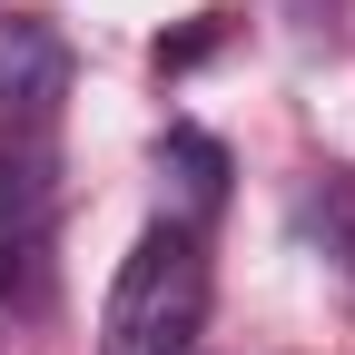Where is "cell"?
I'll return each instance as SVG.
<instances>
[{
  "label": "cell",
  "mask_w": 355,
  "mask_h": 355,
  "mask_svg": "<svg viewBox=\"0 0 355 355\" xmlns=\"http://www.w3.org/2000/svg\"><path fill=\"white\" fill-rule=\"evenodd\" d=\"M50 207H60L50 158H40V148H10V158H0V277H10V257H40Z\"/></svg>",
  "instance_id": "cell-3"
},
{
  "label": "cell",
  "mask_w": 355,
  "mask_h": 355,
  "mask_svg": "<svg viewBox=\"0 0 355 355\" xmlns=\"http://www.w3.org/2000/svg\"><path fill=\"white\" fill-rule=\"evenodd\" d=\"M158 168H178L188 207H217V198H227V148H217L207 128H168V139H158Z\"/></svg>",
  "instance_id": "cell-4"
},
{
  "label": "cell",
  "mask_w": 355,
  "mask_h": 355,
  "mask_svg": "<svg viewBox=\"0 0 355 355\" xmlns=\"http://www.w3.org/2000/svg\"><path fill=\"white\" fill-rule=\"evenodd\" d=\"M60 99H69V40L40 10H10L0 20V128H40Z\"/></svg>",
  "instance_id": "cell-2"
},
{
  "label": "cell",
  "mask_w": 355,
  "mask_h": 355,
  "mask_svg": "<svg viewBox=\"0 0 355 355\" xmlns=\"http://www.w3.org/2000/svg\"><path fill=\"white\" fill-rule=\"evenodd\" d=\"M198 326H207V247L188 227H148L109 277L99 355H188Z\"/></svg>",
  "instance_id": "cell-1"
}]
</instances>
